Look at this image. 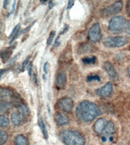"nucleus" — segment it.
<instances>
[{
	"label": "nucleus",
	"instance_id": "obj_13",
	"mask_svg": "<svg viewBox=\"0 0 130 145\" xmlns=\"http://www.w3.org/2000/svg\"><path fill=\"white\" fill-rule=\"evenodd\" d=\"M107 120L103 119V118H100L98 119L95 122L94 125V130L97 134L101 135L103 131L104 130L105 127L107 126Z\"/></svg>",
	"mask_w": 130,
	"mask_h": 145
},
{
	"label": "nucleus",
	"instance_id": "obj_23",
	"mask_svg": "<svg viewBox=\"0 0 130 145\" xmlns=\"http://www.w3.org/2000/svg\"><path fill=\"white\" fill-rule=\"evenodd\" d=\"M9 120L4 115L0 116V126L2 128L8 126L9 125Z\"/></svg>",
	"mask_w": 130,
	"mask_h": 145
},
{
	"label": "nucleus",
	"instance_id": "obj_32",
	"mask_svg": "<svg viewBox=\"0 0 130 145\" xmlns=\"http://www.w3.org/2000/svg\"><path fill=\"white\" fill-rule=\"evenodd\" d=\"M74 3H75V2H74V1H68V7H67V8L70 9L73 6Z\"/></svg>",
	"mask_w": 130,
	"mask_h": 145
},
{
	"label": "nucleus",
	"instance_id": "obj_2",
	"mask_svg": "<svg viewBox=\"0 0 130 145\" xmlns=\"http://www.w3.org/2000/svg\"><path fill=\"white\" fill-rule=\"evenodd\" d=\"M60 138L66 145H84L85 139L78 131L63 130L60 133Z\"/></svg>",
	"mask_w": 130,
	"mask_h": 145
},
{
	"label": "nucleus",
	"instance_id": "obj_8",
	"mask_svg": "<svg viewBox=\"0 0 130 145\" xmlns=\"http://www.w3.org/2000/svg\"><path fill=\"white\" fill-rule=\"evenodd\" d=\"M116 131L115 124L112 121L107 122V126L101 133V140L103 142H107V140H113V135Z\"/></svg>",
	"mask_w": 130,
	"mask_h": 145
},
{
	"label": "nucleus",
	"instance_id": "obj_12",
	"mask_svg": "<svg viewBox=\"0 0 130 145\" xmlns=\"http://www.w3.org/2000/svg\"><path fill=\"white\" fill-rule=\"evenodd\" d=\"M66 83H67V76H66V72H63V71L59 72L57 74L56 86L59 89H62L66 87Z\"/></svg>",
	"mask_w": 130,
	"mask_h": 145
},
{
	"label": "nucleus",
	"instance_id": "obj_27",
	"mask_svg": "<svg viewBox=\"0 0 130 145\" xmlns=\"http://www.w3.org/2000/svg\"><path fill=\"white\" fill-rule=\"evenodd\" d=\"M29 60H30V56L27 57V58L25 60V61L23 62L22 64H21V71H23V70H25V68H26V67H27L28 63H29Z\"/></svg>",
	"mask_w": 130,
	"mask_h": 145
},
{
	"label": "nucleus",
	"instance_id": "obj_39",
	"mask_svg": "<svg viewBox=\"0 0 130 145\" xmlns=\"http://www.w3.org/2000/svg\"><path fill=\"white\" fill-rule=\"evenodd\" d=\"M129 145H130V141H129Z\"/></svg>",
	"mask_w": 130,
	"mask_h": 145
},
{
	"label": "nucleus",
	"instance_id": "obj_24",
	"mask_svg": "<svg viewBox=\"0 0 130 145\" xmlns=\"http://www.w3.org/2000/svg\"><path fill=\"white\" fill-rule=\"evenodd\" d=\"M8 140V135L5 131H0V145H3Z\"/></svg>",
	"mask_w": 130,
	"mask_h": 145
},
{
	"label": "nucleus",
	"instance_id": "obj_16",
	"mask_svg": "<svg viewBox=\"0 0 130 145\" xmlns=\"http://www.w3.org/2000/svg\"><path fill=\"white\" fill-rule=\"evenodd\" d=\"M93 45H91L90 43L85 42L82 43V45L78 48V54H84L93 52Z\"/></svg>",
	"mask_w": 130,
	"mask_h": 145
},
{
	"label": "nucleus",
	"instance_id": "obj_36",
	"mask_svg": "<svg viewBox=\"0 0 130 145\" xmlns=\"http://www.w3.org/2000/svg\"><path fill=\"white\" fill-rule=\"evenodd\" d=\"M49 4H50V5H49V9H50L51 8H52V7H53V5H54V3H53V2H49Z\"/></svg>",
	"mask_w": 130,
	"mask_h": 145
},
{
	"label": "nucleus",
	"instance_id": "obj_37",
	"mask_svg": "<svg viewBox=\"0 0 130 145\" xmlns=\"http://www.w3.org/2000/svg\"><path fill=\"white\" fill-rule=\"evenodd\" d=\"M9 1H4V2H3V3H4V8H6V5H8V3H9Z\"/></svg>",
	"mask_w": 130,
	"mask_h": 145
},
{
	"label": "nucleus",
	"instance_id": "obj_22",
	"mask_svg": "<svg viewBox=\"0 0 130 145\" xmlns=\"http://www.w3.org/2000/svg\"><path fill=\"white\" fill-rule=\"evenodd\" d=\"M96 61H97V57L95 56L86 57L82 59V62L84 64H94L96 63Z\"/></svg>",
	"mask_w": 130,
	"mask_h": 145
},
{
	"label": "nucleus",
	"instance_id": "obj_18",
	"mask_svg": "<svg viewBox=\"0 0 130 145\" xmlns=\"http://www.w3.org/2000/svg\"><path fill=\"white\" fill-rule=\"evenodd\" d=\"M15 145H29V141L25 135H18L15 138Z\"/></svg>",
	"mask_w": 130,
	"mask_h": 145
},
{
	"label": "nucleus",
	"instance_id": "obj_28",
	"mask_svg": "<svg viewBox=\"0 0 130 145\" xmlns=\"http://www.w3.org/2000/svg\"><path fill=\"white\" fill-rule=\"evenodd\" d=\"M125 30L126 34L130 37V20L126 22V24H125Z\"/></svg>",
	"mask_w": 130,
	"mask_h": 145
},
{
	"label": "nucleus",
	"instance_id": "obj_5",
	"mask_svg": "<svg viewBox=\"0 0 130 145\" xmlns=\"http://www.w3.org/2000/svg\"><path fill=\"white\" fill-rule=\"evenodd\" d=\"M123 6V2L117 1V2H113L109 6L103 9L102 11H101V14L104 17H108V16L113 15V14H116L119 13L120 11H122Z\"/></svg>",
	"mask_w": 130,
	"mask_h": 145
},
{
	"label": "nucleus",
	"instance_id": "obj_20",
	"mask_svg": "<svg viewBox=\"0 0 130 145\" xmlns=\"http://www.w3.org/2000/svg\"><path fill=\"white\" fill-rule=\"evenodd\" d=\"M38 125L40 128V130H41V132L43 134V137L45 138L46 140L48 138V131H47V129H46V127L45 125V123L43 122L42 120H39L38 121Z\"/></svg>",
	"mask_w": 130,
	"mask_h": 145
},
{
	"label": "nucleus",
	"instance_id": "obj_30",
	"mask_svg": "<svg viewBox=\"0 0 130 145\" xmlns=\"http://www.w3.org/2000/svg\"><path fill=\"white\" fill-rule=\"evenodd\" d=\"M126 12L128 15L130 17V1H128L126 2Z\"/></svg>",
	"mask_w": 130,
	"mask_h": 145
},
{
	"label": "nucleus",
	"instance_id": "obj_7",
	"mask_svg": "<svg viewBox=\"0 0 130 145\" xmlns=\"http://www.w3.org/2000/svg\"><path fill=\"white\" fill-rule=\"evenodd\" d=\"M74 103L72 98L68 97H62L57 101V107L65 113H70L72 110Z\"/></svg>",
	"mask_w": 130,
	"mask_h": 145
},
{
	"label": "nucleus",
	"instance_id": "obj_15",
	"mask_svg": "<svg viewBox=\"0 0 130 145\" xmlns=\"http://www.w3.org/2000/svg\"><path fill=\"white\" fill-rule=\"evenodd\" d=\"M13 95V93L11 92V91H9V89H6L5 88H1V89H0V99H1V101L11 102Z\"/></svg>",
	"mask_w": 130,
	"mask_h": 145
},
{
	"label": "nucleus",
	"instance_id": "obj_29",
	"mask_svg": "<svg viewBox=\"0 0 130 145\" xmlns=\"http://www.w3.org/2000/svg\"><path fill=\"white\" fill-rule=\"evenodd\" d=\"M49 67H50V64L48 62H46L44 63V66H43V71L45 72V74H47L48 73V70H49Z\"/></svg>",
	"mask_w": 130,
	"mask_h": 145
},
{
	"label": "nucleus",
	"instance_id": "obj_19",
	"mask_svg": "<svg viewBox=\"0 0 130 145\" xmlns=\"http://www.w3.org/2000/svg\"><path fill=\"white\" fill-rule=\"evenodd\" d=\"M12 107V104L10 101H1L0 103V111L1 113H5L9 110Z\"/></svg>",
	"mask_w": 130,
	"mask_h": 145
},
{
	"label": "nucleus",
	"instance_id": "obj_3",
	"mask_svg": "<svg viewBox=\"0 0 130 145\" xmlns=\"http://www.w3.org/2000/svg\"><path fill=\"white\" fill-rule=\"evenodd\" d=\"M126 20L123 16H115L110 19L108 28L114 33H119L125 29Z\"/></svg>",
	"mask_w": 130,
	"mask_h": 145
},
{
	"label": "nucleus",
	"instance_id": "obj_33",
	"mask_svg": "<svg viewBox=\"0 0 130 145\" xmlns=\"http://www.w3.org/2000/svg\"><path fill=\"white\" fill-rule=\"evenodd\" d=\"M28 72H29V75L31 76L32 75V63L28 65Z\"/></svg>",
	"mask_w": 130,
	"mask_h": 145
},
{
	"label": "nucleus",
	"instance_id": "obj_21",
	"mask_svg": "<svg viewBox=\"0 0 130 145\" xmlns=\"http://www.w3.org/2000/svg\"><path fill=\"white\" fill-rule=\"evenodd\" d=\"M19 29H20V25L18 24L15 28H14L12 32L11 33L10 36H9V38H11V41H10V42L11 43L12 42V41H13L14 39H15L17 38V36H18V33H19Z\"/></svg>",
	"mask_w": 130,
	"mask_h": 145
},
{
	"label": "nucleus",
	"instance_id": "obj_26",
	"mask_svg": "<svg viewBox=\"0 0 130 145\" xmlns=\"http://www.w3.org/2000/svg\"><path fill=\"white\" fill-rule=\"evenodd\" d=\"M100 76L98 75H91L87 77V81L92 82V81H100Z\"/></svg>",
	"mask_w": 130,
	"mask_h": 145
},
{
	"label": "nucleus",
	"instance_id": "obj_14",
	"mask_svg": "<svg viewBox=\"0 0 130 145\" xmlns=\"http://www.w3.org/2000/svg\"><path fill=\"white\" fill-rule=\"evenodd\" d=\"M54 120L56 123L59 126L68 124V122H69V119H68V116L63 113H60V112H57V113H55Z\"/></svg>",
	"mask_w": 130,
	"mask_h": 145
},
{
	"label": "nucleus",
	"instance_id": "obj_4",
	"mask_svg": "<svg viewBox=\"0 0 130 145\" xmlns=\"http://www.w3.org/2000/svg\"><path fill=\"white\" fill-rule=\"evenodd\" d=\"M128 43L125 36H109L103 41V45L107 48L123 47Z\"/></svg>",
	"mask_w": 130,
	"mask_h": 145
},
{
	"label": "nucleus",
	"instance_id": "obj_34",
	"mask_svg": "<svg viewBox=\"0 0 130 145\" xmlns=\"http://www.w3.org/2000/svg\"><path fill=\"white\" fill-rule=\"evenodd\" d=\"M68 25H67V24L65 25V27H64V29H63V31L62 32V33H60V35H61V34L65 33H66V32L67 31V30H68Z\"/></svg>",
	"mask_w": 130,
	"mask_h": 145
},
{
	"label": "nucleus",
	"instance_id": "obj_35",
	"mask_svg": "<svg viewBox=\"0 0 130 145\" xmlns=\"http://www.w3.org/2000/svg\"><path fill=\"white\" fill-rule=\"evenodd\" d=\"M15 1H14L13 2V5H12V8H11V14H12L14 12V10H15Z\"/></svg>",
	"mask_w": 130,
	"mask_h": 145
},
{
	"label": "nucleus",
	"instance_id": "obj_9",
	"mask_svg": "<svg viewBox=\"0 0 130 145\" xmlns=\"http://www.w3.org/2000/svg\"><path fill=\"white\" fill-rule=\"evenodd\" d=\"M103 67L105 70V71L107 72L110 79L113 81H118L119 80V75L117 73V71L116 70L114 66L109 61H106L103 65Z\"/></svg>",
	"mask_w": 130,
	"mask_h": 145
},
{
	"label": "nucleus",
	"instance_id": "obj_38",
	"mask_svg": "<svg viewBox=\"0 0 130 145\" xmlns=\"http://www.w3.org/2000/svg\"><path fill=\"white\" fill-rule=\"evenodd\" d=\"M128 75H129V76L130 77V66L128 67Z\"/></svg>",
	"mask_w": 130,
	"mask_h": 145
},
{
	"label": "nucleus",
	"instance_id": "obj_11",
	"mask_svg": "<svg viewBox=\"0 0 130 145\" xmlns=\"http://www.w3.org/2000/svg\"><path fill=\"white\" fill-rule=\"evenodd\" d=\"M26 116L24 115L19 111H15L14 112L11 116V120L12 123L16 126H19L21 125H22L26 120Z\"/></svg>",
	"mask_w": 130,
	"mask_h": 145
},
{
	"label": "nucleus",
	"instance_id": "obj_1",
	"mask_svg": "<svg viewBox=\"0 0 130 145\" xmlns=\"http://www.w3.org/2000/svg\"><path fill=\"white\" fill-rule=\"evenodd\" d=\"M76 116L82 122H88L93 121L101 114L100 109L93 102L83 101L77 106Z\"/></svg>",
	"mask_w": 130,
	"mask_h": 145
},
{
	"label": "nucleus",
	"instance_id": "obj_10",
	"mask_svg": "<svg viewBox=\"0 0 130 145\" xmlns=\"http://www.w3.org/2000/svg\"><path fill=\"white\" fill-rule=\"evenodd\" d=\"M113 90V86L111 82H108L104 86L97 90V95L102 97H109Z\"/></svg>",
	"mask_w": 130,
	"mask_h": 145
},
{
	"label": "nucleus",
	"instance_id": "obj_6",
	"mask_svg": "<svg viewBox=\"0 0 130 145\" xmlns=\"http://www.w3.org/2000/svg\"><path fill=\"white\" fill-rule=\"evenodd\" d=\"M88 37L93 42H98L102 39V33L99 23H95L91 26L88 31Z\"/></svg>",
	"mask_w": 130,
	"mask_h": 145
},
{
	"label": "nucleus",
	"instance_id": "obj_25",
	"mask_svg": "<svg viewBox=\"0 0 130 145\" xmlns=\"http://www.w3.org/2000/svg\"><path fill=\"white\" fill-rule=\"evenodd\" d=\"M55 35H56V31L52 30V31L50 32V36H49V37H48L47 41H46V45H47V46L48 45H51V43L52 42L53 39H54V37H55Z\"/></svg>",
	"mask_w": 130,
	"mask_h": 145
},
{
	"label": "nucleus",
	"instance_id": "obj_31",
	"mask_svg": "<svg viewBox=\"0 0 130 145\" xmlns=\"http://www.w3.org/2000/svg\"><path fill=\"white\" fill-rule=\"evenodd\" d=\"M59 44H60V42H59V37L58 36V37L56 38V39L55 40V43H54V45H53V48L58 47V46L59 45Z\"/></svg>",
	"mask_w": 130,
	"mask_h": 145
},
{
	"label": "nucleus",
	"instance_id": "obj_40",
	"mask_svg": "<svg viewBox=\"0 0 130 145\" xmlns=\"http://www.w3.org/2000/svg\"><path fill=\"white\" fill-rule=\"evenodd\" d=\"M129 48H130V46H129Z\"/></svg>",
	"mask_w": 130,
	"mask_h": 145
},
{
	"label": "nucleus",
	"instance_id": "obj_17",
	"mask_svg": "<svg viewBox=\"0 0 130 145\" xmlns=\"http://www.w3.org/2000/svg\"><path fill=\"white\" fill-rule=\"evenodd\" d=\"M14 47H9L5 48V49L2 50L1 52V58H2V61L3 63H5L6 61H8V60L9 59V57H11L12 52H13Z\"/></svg>",
	"mask_w": 130,
	"mask_h": 145
}]
</instances>
